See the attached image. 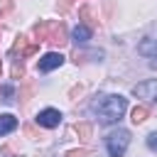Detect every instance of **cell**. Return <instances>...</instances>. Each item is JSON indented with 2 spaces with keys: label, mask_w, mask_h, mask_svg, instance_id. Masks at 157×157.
Masks as SVG:
<instances>
[{
  "label": "cell",
  "mask_w": 157,
  "mask_h": 157,
  "mask_svg": "<svg viewBox=\"0 0 157 157\" xmlns=\"http://www.w3.org/2000/svg\"><path fill=\"white\" fill-rule=\"evenodd\" d=\"M37 125H42V128H56L59 123H61V113L56 110V108H44V110H39L37 113Z\"/></svg>",
  "instance_id": "obj_4"
},
{
  "label": "cell",
  "mask_w": 157,
  "mask_h": 157,
  "mask_svg": "<svg viewBox=\"0 0 157 157\" xmlns=\"http://www.w3.org/2000/svg\"><path fill=\"white\" fill-rule=\"evenodd\" d=\"M64 64V56L59 54V52H47L42 59H39V71H52V69H56V66H61Z\"/></svg>",
  "instance_id": "obj_5"
},
{
  "label": "cell",
  "mask_w": 157,
  "mask_h": 157,
  "mask_svg": "<svg viewBox=\"0 0 157 157\" xmlns=\"http://www.w3.org/2000/svg\"><path fill=\"white\" fill-rule=\"evenodd\" d=\"M0 96H2L5 103H12V98H15V88H12V86H2V88H0Z\"/></svg>",
  "instance_id": "obj_10"
},
{
  "label": "cell",
  "mask_w": 157,
  "mask_h": 157,
  "mask_svg": "<svg viewBox=\"0 0 157 157\" xmlns=\"http://www.w3.org/2000/svg\"><path fill=\"white\" fill-rule=\"evenodd\" d=\"M128 108V101L120 93H105V96H96L91 103V113L98 118L101 125H113L123 118Z\"/></svg>",
  "instance_id": "obj_1"
},
{
  "label": "cell",
  "mask_w": 157,
  "mask_h": 157,
  "mask_svg": "<svg viewBox=\"0 0 157 157\" xmlns=\"http://www.w3.org/2000/svg\"><path fill=\"white\" fill-rule=\"evenodd\" d=\"M71 39H74L76 44H86V42L91 39V29H88L86 25H78V27H74V32H71Z\"/></svg>",
  "instance_id": "obj_7"
},
{
  "label": "cell",
  "mask_w": 157,
  "mask_h": 157,
  "mask_svg": "<svg viewBox=\"0 0 157 157\" xmlns=\"http://www.w3.org/2000/svg\"><path fill=\"white\" fill-rule=\"evenodd\" d=\"M69 5H71V0H61V12H66V10H69Z\"/></svg>",
  "instance_id": "obj_15"
},
{
  "label": "cell",
  "mask_w": 157,
  "mask_h": 157,
  "mask_svg": "<svg viewBox=\"0 0 157 157\" xmlns=\"http://www.w3.org/2000/svg\"><path fill=\"white\" fill-rule=\"evenodd\" d=\"M128 145H130V132L125 128H118L115 132H110L105 137V150H108L110 157H123L125 150H128Z\"/></svg>",
  "instance_id": "obj_2"
},
{
  "label": "cell",
  "mask_w": 157,
  "mask_h": 157,
  "mask_svg": "<svg viewBox=\"0 0 157 157\" xmlns=\"http://www.w3.org/2000/svg\"><path fill=\"white\" fill-rule=\"evenodd\" d=\"M132 96H137V98H145V101H152V103H157V78H152V81H145V83H137V86H132Z\"/></svg>",
  "instance_id": "obj_3"
},
{
  "label": "cell",
  "mask_w": 157,
  "mask_h": 157,
  "mask_svg": "<svg viewBox=\"0 0 157 157\" xmlns=\"http://www.w3.org/2000/svg\"><path fill=\"white\" fill-rule=\"evenodd\" d=\"M0 71H2V64H0Z\"/></svg>",
  "instance_id": "obj_17"
},
{
  "label": "cell",
  "mask_w": 157,
  "mask_h": 157,
  "mask_svg": "<svg viewBox=\"0 0 157 157\" xmlns=\"http://www.w3.org/2000/svg\"><path fill=\"white\" fill-rule=\"evenodd\" d=\"M88 155V150H71V152H66V157H86Z\"/></svg>",
  "instance_id": "obj_13"
},
{
  "label": "cell",
  "mask_w": 157,
  "mask_h": 157,
  "mask_svg": "<svg viewBox=\"0 0 157 157\" xmlns=\"http://www.w3.org/2000/svg\"><path fill=\"white\" fill-rule=\"evenodd\" d=\"M12 10V2L10 0H0V12H10Z\"/></svg>",
  "instance_id": "obj_14"
},
{
  "label": "cell",
  "mask_w": 157,
  "mask_h": 157,
  "mask_svg": "<svg viewBox=\"0 0 157 157\" xmlns=\"http://www.w3.org/2000/svg\"><path fill=\"white\" fill-rule=\"evenodd\" d=\"M150 66H152V69H157V54H152V56H150Z\"/></svg>",
  "instance_id": "obj_16"
},
{
  "label": "cell",
  "mask_w": 157,
  "mask_h": 157,
  "mask_svg": "<svg viewBox=\"0 0 157 157\" xmlns=\"http://www.w3.org/2000/svg\"><path fill=\"white\" fill-rule=\"evenodd\" d=\"M137 52H140L142 56H152V54H157V39H152V37L142 39V42L137 44Z\"/></svg>",
  "instance_id": "obj_8"
},
{
  "label": "cell",
  "mask_w": 157,
  "mask_h": 157,
  "mask_svg": "<svg viewBox=\"0 0 157 157\" xmlns=\"http://www.w3.org/2000/svg\"><path fill=\"white\" fill-rule=\"evenodd\" d=\"M147 113H150V110H147L145 105H137V108L132 110V123H142V120H147Z\"/></svg>",
  "instance_id": "obj_9"
},
{
  "label": "cell",
  "mask_w": 157,
  "mask_h": 157,
  "mask_svg": "<svg viewBox=\"0 0 157 157\" xmlns=\"http://www.w3.org/2000/svg\"><path fill=\"white\" fill-rule=\"evenodd\" d=\"M147 147H150L152 152H157V132H150V135H147Z\"/></svg>",
  "instance_id": "obj_12"
},
{
  "label": "cell",
  "mask_w": 157,
  "mask_h": 157,
  "mask_svg": "<svg viewBox=\"0 0 157 157\" xmlns=\"http://www.w3.org/2000/svg\"><path fill=\"white\" fill-rule=\"evenodd\" d=\"M15 128H17V118L10 115V113H2V115H0V137H2V135H10Z\"/></svg>",
  "instance_id": "obj_6"
},
{
  "label": "cell",
  "mask_w": 157,
  "mask_h": 157,
  "mask_svg": "<svg viewBox=\"0 0 157 157\" xmlns=\"http://www.w3.org/2000/svg\"><path fill=\"white\" fill-rule=\"evenodd\" d=\"M76 132H78V135H81V137L86 140V137L91 135V125H86V123H81V125H76Z\"/></svg>",
  "instance_id": "obj_11"
}]
</instances>
